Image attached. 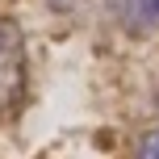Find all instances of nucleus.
<instances>
[{
    "label": "nucleus",
    "instance_id": "nucleus-1",
    "mask_svg": "<svg viewBox=\"0 0 159 159\" xmlns=\"http://www.w3.org/2000/svg\"><path fill=\"white\" fill-rule=\"evenodd\" d=\"M25 80V50H21V34L8 21H0V109L17 101Z\"/></svg>",
    "mask_w": 159,
    "mask_h": 159
},
{
    "label": "nucleus",
    "instance_id": "nucleus-2",
    "mask_svg": "<svg viewBox=\"0 0 159 159\" xmlns=\"http://www.w3.org/2000/svg\"><path fill=\"white\" fill-rule=\"evenodd\" d=\"M109 13L130 38L159 30V0H109Z\"/></svg>",
    "mask_w": 159,
    "mask_h": 159
},
{
    "label": "nucleus",
    "instance_id": "nucleus-3",
    "mask_svg": "<svg viewBox=\"0 0 159 159\" xmlns=\"http://www.w3.org/2000/svg\"><path fill=\"white\" fill-rule=\"evenodd\" d=\"M138 151H143V155H159V130H151V134L138 143Z\"/></svg>",
    "mask_w": 159,
    "mask_h": 159
}]
</instances>
